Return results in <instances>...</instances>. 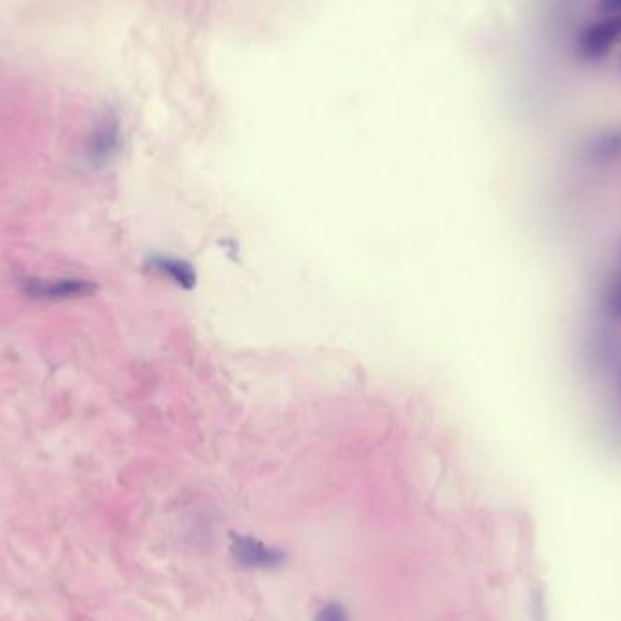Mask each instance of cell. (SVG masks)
Listing matches in <instances>:
<instances>
[{
  "mask_svg": "<svg viewBox=\"0 0 621 621\" xmlns=\"http://www.w3.org/2000/svg\"><path fill=\"white\" fill-rule=\"evenodd\" d=\"M231 554L244 569H276L286 562V552L246 534L231 536Z\"/></svg>",
  "mask_w": 621,
  "mask_h": 621,
  "instance_id": "cell-1",
  "label": "cell"
},
{
  "mask_svg": "<svg viewBox=\"0 0 621 621\" xmlns=\"http://www.w3.org/2000/svg\"><path fill=\"white\" fill-rule=\"evenodd\" d=\"M620 37L621 15H611L582 31V35L578 37V53L589 62L603 59Z\"/></svg>",
  "mask_w": 621,
  "mask_h": 621,
  "instance_id": "cell-2",
  "label": "cell"
},
{
  "mask_svg": "<svg viewBox=\"0 0 621 621\" xmlns=\"http://www.w3.org/2000/svg\"><path fill=\"white\" fill-rule=\"evenodd\" d=\"M97 286L91 280L84 278H53V280H37L30 278L24 282V293L31 298H44V300H71V298H84L93 295Z\"/></svg>",
  "mask_w": 621,
  "mask_h": 621,
  "instance_id": "cell-3",
  "label": "cell"
},
{
  "mask_svg": "<svg viewBox=\"0 0 621 621\" xmlns=\"http://www.w3.org/2000/svg\"><path fill=\"white\" fill-rule=\"evenodd\" d=\"M120 148L119 119L113 113H106L99 120L89 138L88 160L95 168L106 166L117 155Z\"/></svg>",
  "mask_w": 621,
  "mask_h": 621,
  "instance_id": "cell-4",
  "label": "cell"
},
{
  "mask_svg": "<svg viewBox=\"0 0 621 621\" xmlns=\"http://www.w3.org/2000/svg\"><path fill=\"white\" fill-rule=\"evenodd\" d=\"M148 267L160 276L171 280L182 289H193L197 286V271L186 260L173 257L149 258Z\"/></svg>",
  "mask_w": 621,
  "mask_h": 621,
  "instance_id": "cell-5",
  "label": "cell"
},
{
  "mask_svg": "<svg viewBox=\"0 0 621 621\" xmlns=\"http://www.w3.org/2000/svg\"><path fill=\"white\" fill-rule=\"evenodd\" d=\"M583 155L589 164H596V166H605V164L614 162L616 158H620L621 129L592 138L591 142L585 146Z\"/></svg>",
  "mask_w": 621,
  "mask_h": 621,
  "instance_id": "cell-6",
  "label": "cell"
},
{
  "mask_svg": "<svg viewBox=\"0 0 621 621\" xmlns=\"http://www.w3.org/2000/svg\"><path fill=\"white\" fill-rule=\"evenodd\" d=\"M315 621H351L344 605L338 602H329L316 612Z\"/></svg>",
  "mask_w": 621,
  "mask_h": 621,
  "instance_id": "cell-7",
  "label": "cell"
},
{
  "mask_svg": "<svg viewBox=\"0 0 621 621\" xmlns=\"http://www.w3.org/2000/svg\"><path fill=\"white\" fill-rule=\"evenodd\" d=\"M607 306L614 315L621 316V278L612 282L607 293Z\"/></svg>",
  "mask_w": 621,
  "mask_h": 621,
  "instance_id": "cell-8",
  "label": "cell"
},
{
  "mask_svg": "<svg viewBox=\"0 0 621 621\" xmlns=\"http://www.w3.org/2000/svg\"><path fill=\"white\" fill-rule=\"evenodd\" d=\"M600 10L607 15H621V0H602Z\"/></svg>",
  "mask_w": 621,
  "mask_h": 621,
  "instance_id": "cell-9",
  "label": "cell"
}]
</instances>
